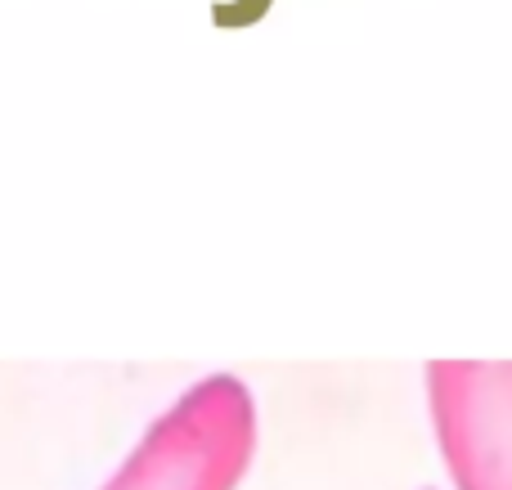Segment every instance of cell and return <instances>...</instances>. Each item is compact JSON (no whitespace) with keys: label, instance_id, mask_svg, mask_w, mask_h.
<instances>
[{"label":"cell","instance_id":"6da1fadb","mask_svg":"<svg viewBox=\"0 0 512 490\" xmlns=\"http://www.w3.org/2000/svg\"><path fill=\"white\" fill-rule=\"evenodd\" d=\"M256 455V401L234 374L198 378L99 490H234Z\"/></svg>","mask_w":512,"mask_h":490},{"label":"cell","instance_id":"7a4b0ae2","mask_svg":"<svg viewBox=\"0 0 512 490\" xmlns=\"http://www.w3.org/2000/svg\"><path fill=\"white\" fill-rule=\"evenodd\" d=\"M427 410L454 490H512V360H432Z\"/></svg>","mask_w":512,"mask_h":490}]
</instances>
